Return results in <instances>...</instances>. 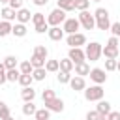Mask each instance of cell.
Returning <instances> with one entry per match:
<instances>
[{
	"mask_svg": "<svg viewBox=\"0 0 120 120\" xmlns=\"http://www.w3.org/2000/svg\"><path fill=\"white\" fill-rule=\"evenodd\" d=\"M101 43L99 41H90V43H86V47H84V56H86V60H90V62H98L99 60V56H101Z\"/></svg>",
	"mask_w": 120,
	"mask_h": 120,
	"instance_id": "6da1fadb",
	"label": "cell"
},
{
	"mask_svg": "<svg viewBox=\"0 0 120 120\" xmlns=\"http://www.w3.org/2000/svg\"><path fill=\"white\" fill-rule=\"evenodd\" d=\"M82 92H84V99H86V101H99V99H103V94H105V90H103L101 84L86 86Z\"/></svg>",
	"mask_w": 120,
	"mask_h": 120,
	"instance_id": "7a4b0ae2",
	"label": "cell"
},
{
	"mask_svg": "<svg viewBox=\"0 0 120 120\" xmlns=\"http://www.w3.org/2000/svg\"><path fill=\"white\" fill-rule=\"evenodd\" d=\"M77 21H79V24H81L84 30H94V28H96V19H94V13H90L88 9H86V11H79Z\"/></svg>",
	"mask_w": 120,
	"mask_h": 120,
	"instance_id": "3957f363",
	"label": "cell"
},
{
	"mask_svg": "<svg viewBox=\"0 0 120 120\" xmlns=\"http://www.w3.org/2000/svg\"><path fill=\"white\" fill-rule=\"evenodd\" d=\"M66 19H68V17H66V11L54 8V9L47 15V24H49V26H62V22H64Z\"/></svg>",
	"mask_w": 120,
	"mask_h": 120,
	"instance_id": "277c9868",
	"label": "cell"
},
{
	"mask_svg": "<svg viewBox=\"0 0 120 120\" xmlns=\"http://www.w3.org/2000/svg\"><path fill=\"white\" fill-rule=\"evenodd\" d=\"M66 43L69 45V49H75V47H81V49H82V45H86V36H84L82 32L69 34V36L66 38Z\"/></svg>",
	"mask_w": 120,
	"mask_h": 120,
	"instance_id": "5b68a950",
	"label": "cell"
},
{
	"mask_svg": "<svg viewBox=\"0 0 120 120\" xmlns=\"http://www.w3.org/2000/svg\"><path fill=\"white\" fill-rule=\"evenodd\" d=\"M88 75H90V81H92L94 84H103V82L107 81V71H105L103 68H92Z\"/></svg>",
	"mask_w": 120,
	"mask_h": 120,
	"instance_id": "8992f818",
	"label": "cell"
},
{
	"mask_svg": "<svg viewBox=\"0 0 120 120\" xmlns=\"http://www.w3.org/2000/svg\"><path fill=\"white\" fill-rule=\"evenodd\" d=\"M79 28H81V24H79V21L75 19V17H68L64 22H62V30H64V34H75V32H79Z\"/></svg>",
	"mask_w": 120,
	"mask_h": 120,
	"instance_id": "52a82bcc",
	"label": "cell"
},
{
	"mask_svg": "<svg viewBox=\"0 0 120 120\" xmlns=\"http://www.w3.org/2000/svg\"><path fill=\"white\" fill-rule=\"evenodd\" d=\"M68 58L73 62V66H77V64H82V62H86V56H84V49H81V47H75V49H69V52H68Z\"/></svg>",
	"mask_w": 120,
	"mask_h": 120,
	"instance_id": "ba28073f",
	"label": "cell"
},
{
	"mask_svg": "<svg viewBox=\"0 0 120 120\" xmlns=\"http://www.w3.org/2000/svg\"><path fill=\"white\" fill-rule=\"evenodd\" d=\"M43 107L49 109L51 112H62V111H64V101H62L60 98H54V99H51V101H45Z\"/></svg>",
	"mask_w": 120,
	"mask_h": 120,
	"instance_id": "9c48e42d",
	"label": "cell"
},
{
	"mask_svg": "<svg viewBox=\"0 0 120 120\" xmlns=\"http://www.w3.org/2000/svg\"><path fill=\"white\" fill-rule=\"evenodd\" d=\"M47 36H49V39H52V41H62V39H64V30H62V26H49Z\"/></svg>",
	"mask_w": 120,
	"mask_h": 120,
	"instance_id": "30bf717a",
	"label": "cell"
},
{
	"mask_svg": "<svg viewBox=\"0 0 120 120\" xmlns=\"http://www.w3.org/2000/svg\"><path fill=\"white\" fill-rule=\"evenodd\" d=\"M69 86H71V90H75V92H82V90L86 88L84 77H79V75L71 77V81H69Z\"/></svg>",
	"mask_w": 120,
	"mask_h": 120,
	"instance_id": "8fae6325",
	"label": "cell"
},
{
	"mask_svg": "<svg viewBox=\"0 0 120 120\" xmlns=\"http://www.w3.org/2000/svg\"><path fill=\"white\" fill-rule=\"evenodd\" d=\"M17 22H21V24H26L28 21H32V13H30V9H26V8H21L19 11H17V19H15Z\"/></svg>",
	"mask_w": 120,
	"mask_h": 120,
	"instance_id": "7c38bea8",
	"label": "cell"
},
{
	"mask_svg": "<svg viewBox=\"0 0 120 120\" xmlns=\"http://www.w3.org/2000/svg\"><path fill=\"white\" fill-rule=\"evenodd\" d=\"M0 15H2V21H8V22H11V21H15V19H17V11H15V9H11L9 6L2 8Z\"/></svg>",
	"mask_w": 120,
	"mask_h": 120,
	"instance_id": "4fadbf2b",
	"label": "cell"
},
{
	"mask_svg": "<svg viewBox=\"0 0 120 120\" xmlns=\"http://www.w3.org/2000/svg\"><path fill=\"white\" fill-rule=\"evenodd\" d=\"M96 111H98L101 116H105V114H109V112L112 111V107H111V103H109L107 99H99L98 105H96Z\"/></svg>",
	"mask_w": 120,
	"mask_h": 120,
	"instance_id": "5bb4252c",
	"label": "cell"
},
{
	"mask_svg": "<svg viewBox=\"0 0 120 120\" xmlns=\"http://www.w3.org/2000/svg\"><path fill=\"white\" fill-rule=\"evenodd\" d=\"M26 24H21V22H15L13 26H11V34L15 36V38H24L26 36Z\"/></svg>",
	"mask_w": 120,
	"mask_h": 120,
	"instance_id": "9a60e30c",
	"label": "cell"
},
{
	"mask_svg": "<svg viewBox=\"0 0 120 120\" xmlns=\"http://www.w3.org/2000/svg\"><path fill=\"white\" fill-rule=\"evenodd\" d=\"M101 54H103L105 58L116 60V58H118V47H109V45H105V47L101 49Z\"/></svg>",
	"mask_w": 120,
	"mask_h": 120,
	"instance_id": "2e32d148",
	"label": "cell"
},
{
	"mask_svg": "<svg viewBox=\"0 0 120 120\" xmlns=\"http://www.w3.org/2000/svg\"><path fill=\"white\" fill-rule=\"evenodd\" d=\"M21 98H22L24 103H26V101H34V98H36V90H34L32 86H26V88L21 90Z\"/></svg>",
	"mask_w": 120,
	"mask_h": 120,
	"instance_id": "e0dca14e",
	"label": "cell"
},
{
	"mask_svg": "<svg viewBox=\"0 0 120 120\" xmlns=\"http://www.w3.org/2000/svg\"><path fill=\"white\" fill-rule=\"evenodd\" d=\"M56 8L68 13V11H73L75 9V4H73V0H56Z\"/></svg>",
	"mask_w": 120,
	"mask_h": 120,
	"instance_id": "ac0fdd59",
	"label": "cell"
},
{
	"mask_svg": "<svg viewBox=\"0 0 120 120\" xmlns=\"http://www.w3.org/2000/svg\"><path fill=\"white\" fill-rule=\"evenodd\" d=\"M2 64H4V68H6V69H15V68L19 66V60H17L13 54H8V56L2 60Z\"/></svg>",
	"mask_w": 120,
	"mask_h": 120,
	"instance_id": "d6986e66",
	"label": "cell"
},
{
	"mask_svg": "<svg viewBox=\"0 0 120 120\" xmlns=\"http://www.w3.org/2000/svg\"><path fill=\"white\" fill-rule=\"evenodd\" d=\"M45 71L47 73H58V69H60V64H58V60H49L47 58V62H45Z\"/></svg>",
	"mask_w": 120,
	"mask_h": 120,
	"instance_id": "ffe728a7",
	"label": "cell"
},
{
	"mask_svg": "<svg viewBox=\"0 0 120 120\" xmlns=\"http://www.w3.org/2000/svg\"><path fill=\"white\" fill-rule=\"evenodd\" d=\"M22 75H32V71H34V68H32V64H30V60H22L21 64H19V68H17Z\"/></svg>",
	"mask_w": 120,
	"mask_h": 120,
	"instance_id": "44dd1931",
	"label": "cell"
},
{
	"mask_svg": "<svg viewBox=\"0 0 120 120\" xmlns=\"http://www.w3.org/2000/svg\"><path fill=\"white\" fill-rule=\"evenodd\" d=\"M73 69H75V75H79V77H84V75H88V73H90V66H88L86 62L77 64Z\"/></svg>",
	"mask_w": 120,
	"mask_h": 120,
	"instance_id": "7402d4cb",
	"label": "cell"
},
{
	"mask_svg": "<svg viewBox=\"0 0 120 120\" xmlns=\"http://www.w3.org/2000/svg\"><path fill=\"white\" fill-rule=\"evenodd\" d=\"M36 111H38V107L34 105V101H26V103L22 105V114H24V116H34Z\"/></svg>",
	"mask_w": 120,
	"mask_h": 120,
	"instance_id": "603a6c76",
	"label": "cell"
},
{
	"mask_svg": "<svg viewBox=\"0 0 120 120\" xmlns=\"http://www.w3.org/2000/svg\"><path fill=\"white\" fill-rule=\"evenodd\" d=\"M58 64H60V71H68V73H71L73 71V62L69 60V58H62V60H58Z\"/></svg>",
	"mask_w": 120,
	"mask_h": 120,
	"instance_id": "cb8c5ba5",
	"label": "cell"
},
{
	"mask_svg": "<svg viewBox=\"0 0 120 120\" xmlns=\"http://www.w3.org/2000/svg\"><path fill=\"white\" fill-rule=\"evenodd\" d=\"M96 28H98V30H109V28H111V21H109V17L96 19Z\"/></svg>",
	"mask_w": 120,
	"mask_h": 120,
	"instance_id": "d4e9b609",
	"label": "cell"
},
{
	"mask_svg": "<svg viewBox=\"0 0 120 120\" xmlns=\"http://www.w3.org/2000/svg\"><path fill=\"white\" fill-rule=\"evenodd\" d=\"M34 54L39 56V58H43V60H47V56H49V49H47L45 45H36V47H34Z\"/></svg>",
	"mask_w": 120,
	"mask_h": 120,
	"instance_id": "484cf974",
	"label": "cell"
},
{
	"mask_svg": "<svg viewBox=\"0 0 120 120\" xmlns=\"http://www.w3.org/2000/svg\"><path fill=\"white\" fill-rule=\"evenodd\" d=\"M19 75H21V71L15 68V69H6V79H8V82H17L19 81Z\"/></svg>",
	"mask_w": 120,
	"mask_h": 120,
	"instance_id": "4316f807",
	"label": "cell"
},
{
	"mask_svg": "<svg viewBox=\"0 0 120 120\" xmlns=\"http://www.w3.org/2000/svg\"><path fill=\"white\" fill-rule=\"evenodd\" d=\"M32 22H34V26L47 22V17H45V13H41V11H36V13H32Z\"/></svg>",
	"mask_w": 120,
	"mask_h": 120,
	"instance_id": "83f0119b",
	"label": "cell"
},
{
	"mask_svg": "<svg viewBox=\"0 0 120 120\" xmlns=\"http://www.w3.org/2000/svg\"><path fill=\"white\" fill-rule=\"evenodd\" d=\"M56 79H58L60 84H69V81H71V73H68V71H60V69H58Z\"/></svg>",
	"mask_w": 120,
	"mask_h": 120,
	"instance_id": "f1b7e54d",
	"label": "cell"
},
{
	"mask_svg": "<svg viewBox=\"0 0 120 120\" xmlns=\"http://www.w3.org/2000/svg\"><path fill=\"white\" fill-rule=\"evenodd\" d=\"M49 116H51V111H49V109H45V107L38 109V111H36V114H34V118H36V120H49Z\"/></svg>",
	"mask_w": 120,
	"mask_h": 120,
	"instance_id": "f546056e",
	"label": "cell"
},
{
	"mask_svg": "<svg viewBox=\"0 0 120 120\" xmlns=\"http://www.w3.org/2000/svg\"><path fill=\"white\" fill-rule=\"evenodd\" d=\"M11 22H8V21H2L0 22V38H6V36H9L11 34Z\"/></svg>",
	"mask_w": 120,
	"mask_h": 120,
	"instance_id": "4dcf8cb0",
	"label": "cell"
},
{
	"mask_svg": "<svg viewBox=\"0 0 120 120\" xmlns=\"http://www.w3.org/2000/svg\"><path fill=\"white\" fill-rule=\"evenodd\" d=\"M45 77H47L45 68H36V69L32 71V79H34V81H43Z\"/></svg>",
	"mask_w": 120,
	"mask_h": 120,
	"instance_id": "1f68e13d",
	"label": "cell"
},
{
	"mask_svg": "<svg viewBox=\"0 0 120 120\" xmlns=\"http://www.w3.org/2000/svg\"><path fill=\"white\" fill-rule=\"evenodd\" d=\"M22 88H26V86H32V82H34V79H32V75H19V81H17Z\"/></svg>",
	"mask_w": 120,
	"mask_h": 120,
	"instance_id": "d6a6232c",
	"label": "cell"
},
{
	"mask_svg": "<svg viewBox=\"0 0 120 120\" xmlns=\"http://www.w3.org/2000/svg\"><path fill=\"white\" fill-rule=\"evenodd\" d=\"M73 4L77 11H86L90 8V0H73Z\"/></svg>",
	"mask_w": 120,
	"mask_h": 120,
	"instance_id": "836d02e7",
	"label": "cell"
},
{
	"mask_svg": "<svg viewBox=\"0 0 120 120\" xmlns=\"http://www.w3.org/2000/svg\"><path fill=\"white\" fill-rule=\"evenodd\" d=\"M45 62H47V60H43V58H39V56H36V54H32V58H30V64H32L34 69H36V68H43Z\"/></svg>",
	"mask_w": 120,
	"mask_h": 120,
	"instance_id": "e575fe53",
	"label": "cell"
},
{
	"mask_svg": "<svg viewBox=\"0 0 120 120\" xmlns=\"http://www.w3.org/2000/svg\"><path fill=\"white\" fill-rule=\"evenodd\" d=\"M8 116H11L9 107H8L6 101H0V120H4V118H8Z\"/></svg>",
	"mask_w": 120,
	"mask_h": 120,
	"instance_id": "d590c367",
	"label": "cell"
},
{
	"mask_svg": "<svg viewBox=\"0 0 120 120\" xmlns=\"http://www.w3.org/2000/svg\"><path fill=\"white\" fill-rule=\"evenodd\" d=\"M56 96H54V90L52 88H47V90H43L41 92V99H43V103L45 101H51V99H54Z\"/></svg>",
	"mask_w": 120,
	"mask_h": 120,
	"instance_id": "8d00e7d4",
	"label": "cell"
},
{
	"mask_svg": "<svg viewBox=\"0 0 120 120\" xmlns=\"http://www.w3.org/2000/svg\"><path fill=\"white\" fill-rule=\"evenodd\" d=\"M105 71H116V60L112 58H105Z\"/></svg>",
	"mask_w": 120,
	"mask_h": 120,
	"instance_id": "74e56055",
	"label": "cell"
},
{
	"mask_svg": "<svg viewBox=\"0 0 120 120\" xmlns=\"http://www.w3.org/2000/svg\"><path fill=\"white\" fill-rule=\"evenodd\" d=\"M22 4H24V0H9V2H8V6H9L11 9H15V11H19V9L22 8Z\"/></svg>",
	"mask_w": 120,
	"mask_h": 120,
	"instance_id": "f35d334b",
	"label": "cell"
},
{
	"mask_svg": "<svg viewBox=\"0 0 120 120\" xmlns=\"http://www.w3.org/2000/svg\"><path fill=\"white\" fill-rule=\"evenodd\" d=\"M111 34L114 36V38H120V21L118 22H111Z\"/></svg>",
	"mask_w": 120,
	"mask_h": 120,
	"instance_id": "ab89813d",
	"label": "cell"
},
{
	"mask_svg": "<svg viewBox=\"0 0 120 120\" xmlns=\"http://www.w3.org/2000/svg\"><path fill=\"white\" fill-rule=\"evenodd\" d=\"M101 17H109V11L105 8H98L94 11V19H101Z\"/></svg>",
	"mask_w": 120,
	"mask_h": 120,
	"instance_id": "60d3db41",
	"label": "cell"
},
{
	"mask_svg": "<svg viewBox=\"0 0 120 120\" xmlns=\"http://www.w3.org/2000/svg\"><path fill=\"white\" fill-rule=\"evenodd\" d=\"M99 118H101V114H99V112H98L96 109H94V111H88V112H86V120H99Z\"/></svg>",
	"mask_w": 120,
	"mask_h": 120,
	"instance_id": "b9f144b4",
	"label": "cell"
},
{
	"mask_svg": "<svg viewBox=\"0 0 120 120\" xmlns=\"http://www.w3.org/2000/svg\"><path fill=\"white\" fill-rule=\"evenodd\" d=\"M34 30H36L38 34H45V32H49V24H47V22H43V24H38V26H34Z\"/></svg>",
	"mask_w": 120,
	"mask_h": 120,
	"instance_id": "7bdbcfd3",
	"label": "cell"
},
{
	"mask_svg": "<svg viewBox=\"0 0 120 120\" xmlns=\"http://www.w3.org/2000/svg\"><path fill=\"white\" fill-rule=\"evenodd\" d=\"M6 82H8V79H6V68H4V64L0 62V86L6 84Z\"/></svg>",
	"mask_w": 120,
	"mask_h": 120,
	"instance_id": "ee69618b",
	"label": "cell"
},
{
	"mask_svg": "<svg viewBox=\"0 0 120 120\" xmlns=\"http://www.w3.org/2000/svg\"><path fill=\"white\" fill-rule=\"evenodd\" d=\"M105 118H107V120H120V111H111Z\"/></svg>",
	"mask_w": 120,
	"mask_h": 120,
	"instance_id": "f6af8a7d",
	"label": "cell"
},
{
	"mask_svg": "<svg viewBox=\"0 0 120 120\" xmlns=\"http://www.w3.org/2000/svg\"><path fill=\"white\" fill-rule=\"evenodd\" d=\"M107 45H109V47H118V45H120V43H118V38L111 36V38H109V41H107Z\"/></svg>",
	"mask_w": 120,
	"mask_h": 120,
	"instance_id": "bcb514c9",
	"label": "cell"
},
{
	"mask_svg": "<svg viewBox=\"0 0 120 120\" xmlns=\"http://www.w3.org/2000/svg\"><path fill=\"white\" fill-rule=\"evenodd\" d=\"M32 2H34V4L38 6V8H41V6H45V4L49 2V0H32Z\"/></svg>",
	"mask_w": 120,
	"mask_h": 120,
	"instance_id": "7dc6e473",
	"label": "cell"
},
{
	"mask_svg": "<svg viewBox=\"0 0 120 120\" xmlns=\"http://www.w3.org/2000/svg\"><path fill=\"white\" fill-rule=\"evenodd\" d=\"M116 71H120V60H116Z\"/></svg>",
	"mask_w": 120,
	"mask_h": 120,
	"instance_id": "c3c4849f",
	"label": "cell"
},
{
	"mask_svg": "<svg viewBox=\"0 0 120 120\" xmlns=\"http://www.w3.org/2000/svg\"><path fill=\"white\" fill-rule=\"evenodd\" d=\"M4 120H15V118H13V116H8V118H4Z\"/></svg>",
	"mask_w": 120,
	"mask_h": 120,
	"instance_id": "681fc988",
	"label": "cell"
},
{
	"mask_svg": "<svg viewBox=\"0 0 120 120\" xmlns=\"http://www.w3.org/2000/svg\"><path fill=\"white\" fill-rule=\"evenodd\" d=\"M8 2H9V0H0V4H8Z\"/></svg>",
	"mask_w": 120,
	"mask_h": 120,
	"instance_id": "f907efd6",
	"label": "cell"
},
{
	"mask_svg": "<svg viewBox=\"0 0 120 120\" xmlns=\"http://www.w3.org/2000/svg\"><path fill=\"white\" fill-rule=\"evenodd\" d=\"M90 2H96V4H98V2H101V0H90Z\"/></svg>",
	"mask_w": 120,
	"mask_h": 120,
	"instance_id": "816d5d0a",
	"label": "cell"
},
{
	"mask_svg": "<svg viewBox=\"0 0 120 120\" xmlns=\"http://www.w3.org/2000/svg\"><path fill=\"white\" fill-rule=\"evenodd\" d=\"M118 43H120V38H118Z\"/></svg>",
	"mask_w": 120,
	"mask_h": 120,
	"instance_id": "f5cc1de1",
	"label": "cell"
},
{
	"mask_svg": "<svg viewBox=\"0 0 120 120\" xmlns=\"http://www.w3.org/2000/svg\"><path fill=\"white\" fill-rule=\"evenodd\" d=\"M34 120H36V118H34Z\"/></svg>",
	"mask_w": 120,
	"mask_h": 120,
	"instance_id": "db71d44e",
	"label": "cell"
}]
</instances>
